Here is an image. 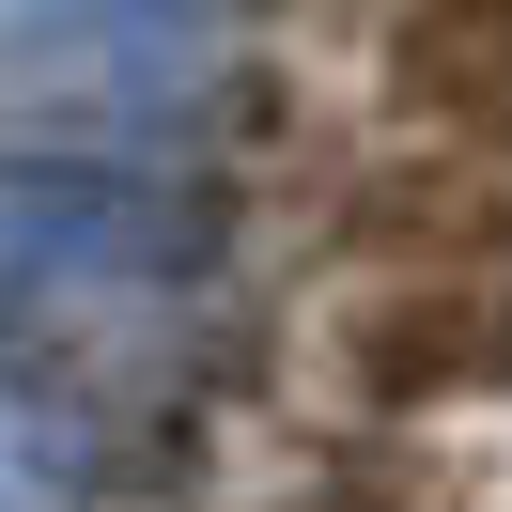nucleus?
<instances>
[{"instance_id": "nucleus-3", "label": "nucleus", "mask_w": 512, "mask_h": 512, "mask_svg": "<svg viewBox=\"0 0 512 512\" xmlns=\"http://www.w3.org/2000/svg\"><path fill=\"white\" fill-rule=\"evenodd\" d=\"M373 94L435 156H512V0H388Z\"/></svg>"}, {"instance_id": "nucleus-2", "label": "nucleus", "mask_w": 512, "mask_h": 512, "mask_svg": "<svg viewBox=\"0 0 512 512\" xmlns=\"http://www.w3.org/2000/svg\"><path fill=\"white\" fill-rule=\"evenodd\" d=\"M342 233L373 280H512V156H435L404 140L342 187Z\"/></svg>"}, {"instance_id": "nucleus-1", "label": "nucleus", "mask_w": 512, "mask_h": 512, "mask_svg": "<svg viewBox=\"0 0 512 512\" xmlns=\"http://www.w3.org/2000/svg\"><path fill=\"white\" fill-rule=\"evenodd\" d=\"M326 388L357 419H450L512 388V280H373L357 264L326 311Z\"/></svg>"}]
</instances>
